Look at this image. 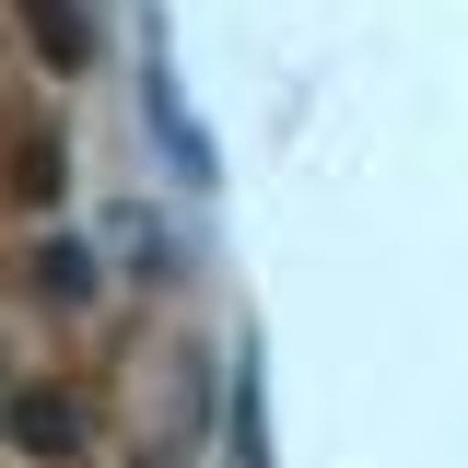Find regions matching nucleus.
I'll list each match as a JSON object with an SVG mask.
<instances>
[{
    "label": "nucleus",
    "instance_id": "1",
    "mask_svg": "<svg viewBox=\"0 0 468 468\" xmlns=\"http://www.w3.org/2000/svg\"><path fill=\"white\" fill-rule=\"evenodd\" d=\"M36 36H48V58H58V70L82 58V24H70V0H36Z\"/></svg>",
    "mask_w": 468,
    "mask_h": 468
}]
</instances>
